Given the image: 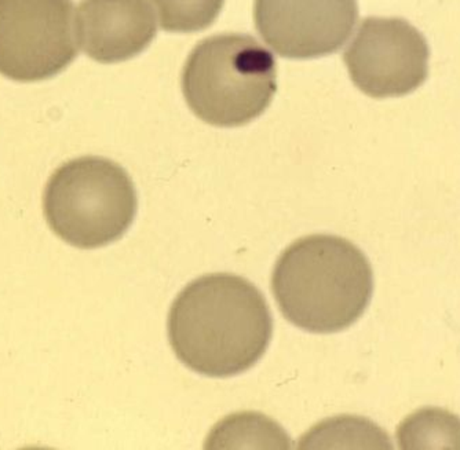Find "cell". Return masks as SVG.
Masks as SVG:
<instances>
[{"instance_id":"11","label":"cell","mask_w":460,"mask_h":450,"mask_svg":"<svg viewBox=\"0 0 460 450\" xmlns=\"http://www.w3.org/2000/svg\"><path fill=\"white\" fill-rule=\"evenodd\" d=\"M313 442H319V445L322 442H330L325 447H393L389 437L378 426L366 419L354 416H342L319 424L301 439L299 447H309Z\"/></svg>"},{"instance_id":"9","label":"cell","mask_w":460,"mask_h":450,"mask_svg":"<svg viewBox=\"0 0 460 450\" xmlns=\"http://www.w3.org/2000/svg\"><path fill=\"white\" fill-rule=\"evenodd\" d=\"M210 449L271 447L291 449V439L275 421L261 413H237L217 424L207 438Z\"/></svg>"},{"instance_id":"5","label":"cell","mask_w":460,"mask_h":450,"mask_svg":"<svg viewBox=\"0 0 460 450\" xmlns=\"http://www.w3.org/2000/svg\"><path fill=\"white\" fill-rule=\"evenodd\" d=\"M72 0H0V75L51 79L77 57Z\"/></svg>"},{"instance_id":"12","label":"cell","mask_w":460,"mask_h":450,"mask_svg":"<svg viewBox=\"0 0 460 450\" xmlns=\"http://www.w3.org/2000/svg\"><path fill=\"white\" fill-rule=\"evenodd\" d=\"M154 4L163 30L190 33L210 27L225 0H154Z\"/></svg>"},{"instance_id":"7","label":"cell","mask_w":460,"mask_h":450,"mask_svg":"<svg viewBox=\"0 0 460 450\" xmlns=\"http://www.w3.org/2000/svg\"><path fill=\"white\" fill-rule=\"evenodd\" d=\"M255 25L279 56L310 59L337 53L358 20V0H255Z\"/></svg>"},{"instance_id":"8","label":"cell","mask_w":460,"mask_h":450,"mask_svg":"<svg viewBox=\"0 0 460 450\" xmlns=\"http://www.w3.org/2000/svg\"><path fill=\"white\" fill-rule=\"evenodd\" d=\"M80 48L101 64L128 61L156 36V18L148 0H82L76 28Z\"/></svg>"},{"instance_id":"6","label":"cell","mask_w":460,"mask_h":450,"mask_svg":"<svg viewBox=\"0 0 460 450\" xmlns=\"http://www.w3.org/2000/svg\"><path fill=\"white\" fill-rule=\"evenodd\" d=\"M428 41L402 18L369 17L343 54L354 84L374 98L415 92L429 74Z\"/></svg>"},{"instance_id":"1","label":"cell","mask_w":460,"mask_h":450,"mask_svg":"<svg viewBox=\"0 0 460 450\" xmlns=\"http://www.w3.org/2000/svg\"><path fill=\"white\" fill-rule=\"evenodd\" d=\"M169 340L190 371L236 376L262 358L273 320L257 287L234 274H210L188 284L169 314Z\"/></svg>"},{"instance_id":"2","label":"cell","mask_w":460,"mask_h":450,"mask_svg":"<svg viewBox=\"0 0 460 450\" xmlns=\"http://www.w3.org/2000/svg\"><path fill=\"white\" fill-rule=\"evenodd\" d=\"M271 289L286 320L312 333L348 330L374 292L367 256L349 240L313 234L289 245L276 263Z\"/></svg>"},{"instance_id":"4","label":"cell","mask_w":460,"mask_h":450,"mask_svg":"<svg viewBox=\"0 0 460 450\" xmlns=\"http://www.w3.org/2000/svg\"><path fill=\"white\" fill-rule=\"evenodd\" d=\"M43 204L51 230L80 250L118 242L138 211L136 186L128 171L98 156L61 165L46 186Z\"/></svg>"},{"instance_id":"3","label":"cell","mask_w":460,"mask_h":450,"mask_svg":"<svg viewBox=\"0 0 460 450\" xmlns=\"http://www.w3.org/2000/svg\"><path fill=\"white\" fill-rule=\"evenodd\" d=\"M276 61L254 38L224 33L204 39L186 59L182 92L192 112L216 127L260 118L278 90Z\"/></svg>"},{"instance_id":"10","label":"cell","mask_w":460,"mask_h":450,"mask_svg":"<svg viewBox=\"0 0 460 450\" xmlns=\"http://www.w3.org/2000/svg\"><path fill=\"white\" fill-rule=\"evenodd\" d=\"M397 439L404 450L460 449V419L436 408L422 410L402 421Z\"/></svg>"}]
</instances>
